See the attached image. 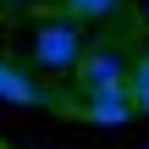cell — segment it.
<instances>
[{"mask_svg":"<svg viewBox=\"0 0 149 149\" xmlns=\"http://www.w3.org/2000/svg\"><path fill=\"white\" fill-rule=\"evenodd\" d=\"M72 83H77L83 100H88V94H127V61H122V50H116V44H94V50H83Z\"/></svg>","mask_w":149,"mask_h":149,"instance_id":"7a4b0ae2","label":"cell"},{"mask_svg":"<svg viewBox=\"0 0 149 149\" xmlns=\"http://www.w3.org/2000/svg\"><path fill=\"white\" fill-rule=\"evenodd\" d=\"M144 22H149V0H144Z\"/></svg>","mask_w":149,"mask_h":149,"instance_id":"ba28073f","label":"cell"},{"mask_svg":"<svg viewBox=\"0 0 149 149\" xmlns=\"http://www.w3.org/2000/svg\"><path fill=\"white\" fill-rule=\"evenodd\" d=\"M0 100H6V105H28V111H66V116H72V100H55L39 77H28V72L11 66V61H0Z\"/></svg>","mask_w":149,"mask_h":149,"instance_id":"3957f363","label":"cell"},{"mask_svg":"<svg viewBox=\"0 0 149 149\" xmlns=\"http://www.w3.org/2000/svg\"><path fill=\"white\" fill-rule=\"evenodd\" d=\"M127 100H133V111L149 116V55H133L127 61Z\"/></svg>","mask_w":149,"mask_h":149,"instance_id":"5b68a950","label":"cell"},{"mask_svg":"<svg viewBox=\"0 0 149 149\" xmlns=\"http://www.w3.org/2000/svg\"><path fill=\"white\" fill-rule=\"evenodd\" d=\"M72 116L100 122V127H122V122L133 116V100H127V94H88V100H77V105H72Z\"/></svg>","mask_w":149,"mask_h":149,"instance_id":"277c9868","label":"cell"},{"mask_svg":"<svg viewBox=\"0 0 149 149\" xmlns=\"http://www.w3.org/2000/svg\"><path fill=\"white\" fill-rule=\"evenodd\" d=\"M0 44H6V33H0Z\"/></svg>","mask_w":149,"mask_h":149,"instance_id":"9c48e42d","label":"cell"},{"mask_svg":"<svg viewBox=\"0 0 149 149\" xmlns=\"http://www.w3.org/2000/svg\"><path fill=\"white\" fill-rule=\"evenodd\" d=\"M28 61L39 72H77V61H83V22H72L66 11L44 17L33 28V39H28Z\"/></svg>","mask_w":149,"mask_h":149,"instance_id":"6da1fadb","label":"cell"},{"mask_svg":"<svg viewBox=\"0 0 149 149\" xmlns=\"http://www.w3.org/2000/svg\"><path fill=\"white\" fill-rule=\"evenodd\" d=\"M122 0H61V11L72 17V22H100V17H111Z\"/></svg>","mask_w":149,"mask_h":149,"instance_id":"8992f818","label":"cell"},{"mask_svg":"<svg viewBox=\"0 0 149 149\" xmlns=\"http://www.w3.org/2000/svg\"><path fill=\"white\" fill-rule=\"evenodd\" d=\"M6 6H33V0H6Z\"/></svg>","mask_w":149,"mask_h":149,"instance_id":"52a82bcc","label":"cell"}]
</instances>
